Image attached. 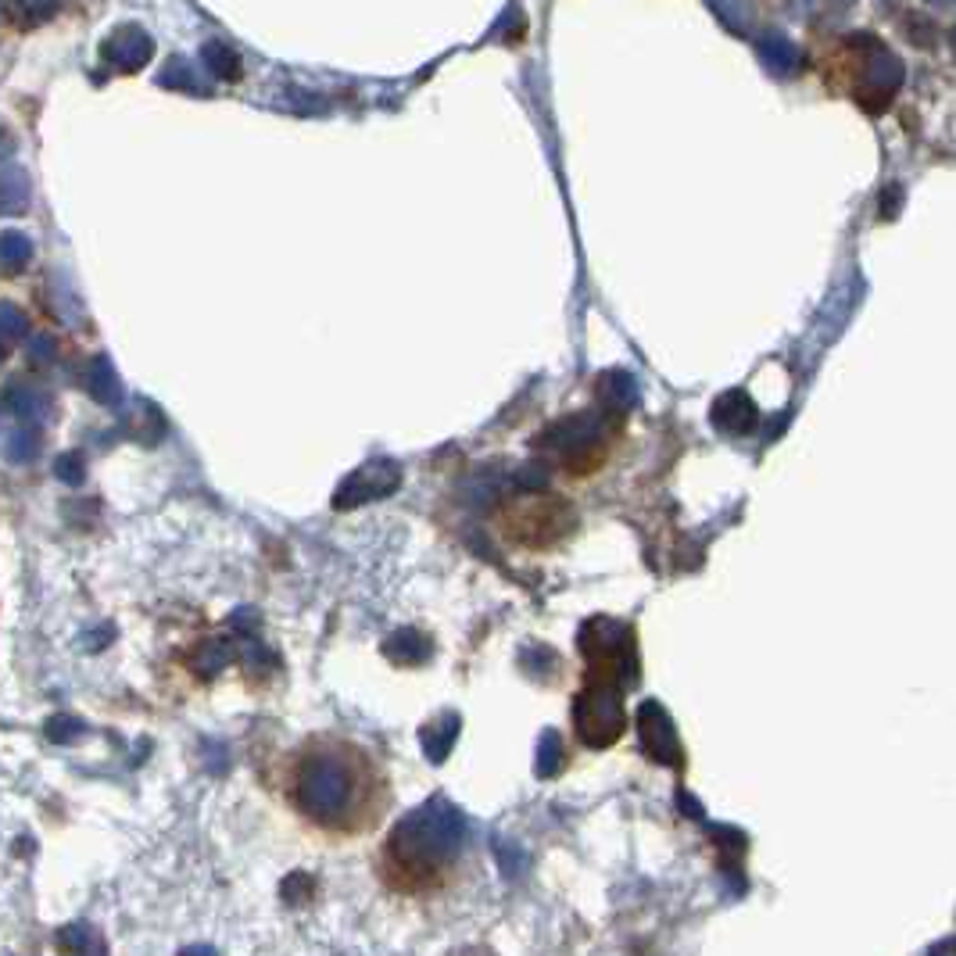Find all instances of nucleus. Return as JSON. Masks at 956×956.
<instances>
[{
  "label": "nucleus",
  "mask_w": 956,
  "mask_h": 956,
  "mask_svg": "<svg viewBox=\"0 0 956 956\" xmlns=\"http://www.w3.org/2000/svg\"><path fill=\"white\" fill-rule=\"evenodd\" d=\"M430 638H423L419 631H412V627H405V631H394L391 638L384 641V656L391 659V663H402V666H419L430 659Z\"/></svg>",
  "instance_id": "obj_6"
},
{
  "label": "nucleus",
  "mask_w": 956,
  "mask_h": 956,
  "mask_svg": "<svg viewBox=\"0 0 956 956\" xmlns=\"http://www.w3.org/2000/svg\"><path fill=\"white\" fill-rule=\"evenodd\" d=\"M577 509L559 495H520L502 513V534L530 552L559 548L577 534Z\"/></svg>",
  "instance_id": "obj_3"
},
{
  "label": "nucleus",
  "mask_w": 956,
  "mask_h": 956,
  "mask_svg": "<svg viewBox=\"0 0 956 956\" xmlns=\"http://www.w3.org/2000/svg\"><path fill=\"white\" fill-rule=\"evenodd\" d=\"M111 634H115V627L104 624V627H97L94 634H86L83 645H86V649H94V652H97V649H104V645H108V641H104V638H111Z\"/></svg>",
  "instance_id": "obj_11"
},
{
  "label": "nucleus",
  "mask_w": 956,
  "mask_h": 956,
  "mask_svg": "<svg viewBox=\"0 0 956 956\" xmlns=\"http://www.w3.org/2000/svg\"><path fill=\"white\" fill-rule=\"evenodd\" d=\"M573 724H577V738L591 749L613 745L624 735V706L613 681L588 677V688L577 695V706H573Z\"/></svg>",
  "instance_id": "obj_4"
},
{
  "label": "nucleus",
  "mask_w": 956,
  "mask_h": 956,
  "mask_svg": "<svg viewBox=\"0 0 956 956\" xmlns=\"http://www.w3.org/2000/svg\"><path fill=\"white\" fill-rule=\"evenodd\" d=\"M180 956H215V949L212 946H187Z\"/></svg>",
  "instance_id": "obj_12"
},
{
  "label": "nucleus",
  "mask_w": 956,
  "mask_h": 956,
  "mask_svg": "<svg viewBox=\"0 0 956 956\" xmlns=\"http://www.w3.org/2000/svg\"><path fill=\"white\" fill-rule=\"evenodd\" d=\"M83 735H86V724L79 717L61 713V717L47 720V738H51L54 745H76V742H83Z\"/></svg>",
  "instance_id": "obj_9"
},
{
  "label": "nucleus",
  "mask_w": 956,
  "mask_h": 956,
  "mask_svg": "<svg viewBox=\"0 0 956 956\" xmlns=\"http://www.w3.org/2000/svg\"><path fill=\"white\" fill-rule=\"evenodd\" d=\"M233 659H237V641L233 638H208V641H201V649L190 656V666H194L201 677H215V674H222Z\"/></svg>",
  "instance_id": "obj_7"
},
{
  "label": "nucleus",
  "mask_w": 956,
  "mask_h": 956,
  "mask_svg": "<svg viewBox=\"0 0 956 956\" xmlns=\"http://www.w3.org/2000/svg\"><path fill=\"white\" fill-rule=\"evenodd\" d=\"M455 731H459V720H455V717H441V720H434V724L423 727V749H427L430 760L441 763L444 756H448Z\"/></svg>",
  "instance_id": "obj_8"
},
{
  "label": "nucleus",
  "mask_w": 956,
  "mask_h": 956,
  "mask_svg": "<svg viewBox=\"0 0 956 956\" xmlns=\"http://www.w3.org/2000/svg\"><path fill=\"white\" fill-rule=\"evenodd\" d=\"M58 956H108V942L94 924H65L54 931Z\"/></svg>",
  "instance_id": "obj_5"
},
{
  "label": "nucleus",
  "mask_w": 956,
  "mask_h": 956,
  "mask_svg": "<svg viewBox=\"0 0 956 956\" xmlns=\"http://www.w3.org/2000/svg\"><path fill=\"white\" fill-rule=\"evenodd\" d=\"M294 799L312 820L326 828H341L359 810L362 774L344 752H312L298 763Z\"/></svg>",
  "instance_id": "obj_2"
},
{
  "label": "nucleus",
  "mask_w": 956,
  "mask_h": 956,
  "mask_svg": "<svg viewBox=\"0 0 956 956\" xmlns=\"http://www.w3.org/2000/svg\"><path fill=\"white\" fill-rule=\"evenodd\" d=\"M312 892H316V881L308 878L305 871L291 874V878L283 881V899H287V903H305V899H312Z\"/></svg>",
  "instance_id": "obj_10"
},
{
  "label": "nucleus",
  "mask_w": 956,
  "mask_h": 956,
  "mask_svg": "<svg viewBox=\"0 0 956 956\" xmlns=\"http://www.w3.org/2000/svg\"><path fill=\"white\" fill-rule=\"evenodd\" d=\"M462 817L448 803H427L398 820L387 838V860L412 881H430L459 856Z\"/></svg>",
  "instance_id": "obj_1"
}]
</instances>
